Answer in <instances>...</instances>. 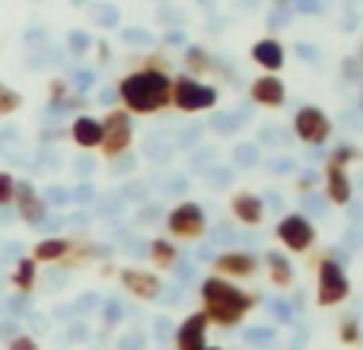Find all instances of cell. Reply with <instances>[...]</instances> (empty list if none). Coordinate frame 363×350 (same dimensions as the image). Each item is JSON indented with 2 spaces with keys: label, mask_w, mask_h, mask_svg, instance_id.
Here are the masks:
<instances>
[{
  "label": "cell",
  "mask_w": 363,
  "mask_h": 350,
  "mask_svg": "<svg viewBox=\"0 0 363 350\" xmlns=\"http://www.w3.org/2000/svg\"><path fill=\"white\" fill-rule=\"evenodd\" d=\"M277 239H281L290 252H306L309 245H313V239H315V230H313V223H309L306 217L290 213V217H284L281 226H277Z\"/></svg>",
  "instance_id": "cell-6"
},
{
  "label": "cell",
  "mask_w": 363,
  "mask_h": 350,
  "mask_svg": "<svg viewBox=\"0 0 363 350\" xmlns=\"http://www.w3.org/2000/svg\"><path fill=\"white\" fill-rule=\"evenodd\" d=\"M233 213H236L242 223L255 226V223H262V217H264V204H262V198L242 191V194H236V198H233Z\"/></svg>",
  "instance_id": "cell-14"
},
{
  "label": "cell",
  "mask_w": 363,
  "mask_h": 350,
  "mask_svg": "<svg viewBox=\"0 0 363 350\" xmlns=\"http://www.w3.org/2000/svg\"><path fill=\"white\" fill-rule=\"evenodd\" d=\"M252 57H255V64H262L264 70H281L284 67V48L274 42V38L258 42L255 48H252Z\"/></svg>",
  "instance_id": "cell-16"
},
{
  "label": "cell",
  "mask_w": 363,
  "mask_h": 350,
  "mask_svg": "<svg viewBox=\"0 0 363 350\" xmlns=\"http://www.w3.org/2000/svg\"><path fill=\"white\" fill-rule=\"evenodd\" d=\"M35 268H38V261L23 258V261L16 264V271H13V287L23 290V293H29V290L35 287Z\"/></svg>",
  "instance_id": "cell-20"
},
{
  "label": "cell",
  "mask_w": 363,
  "mask_h": 350,
  "mask_svg": "<svg viewBox=\"0 0 363 350\" xmlns=\"http://www.w3.org/2000/svg\"><path fill=\"white\" fill-rule=\"evenodd\" d=\"M294 128H296V134H300V140H306V144H322V140H328V134H332V121H328L319 108H300Z\"/></svg>",
  "instance_id": "cell-8"
},
{
  "label": "cell",
  "mask_w": 363,
  "mask_h": 350,
  "mask_svg": "<svg viewBox=\"0 0 363 350\" xmlns=\"http://www.w3.org/2000/svg\"><path fill=\"white\" fill-rule=\"evenodd\" d=\"M328 194L335 204H347L351 201V179L341 166H328Z\"/></svg>",
  "instance_id": "cell-17"
},
{
  "label": "cell",
  "mask_w": 363,
  "mask_h": 350,
  "mask_svg": "<svg viewBox=\"0 0 363 350\" xmlns=\"http://www.w3.org/2000/svg\"><path fill=\"white\" fill-rule=\"evenodd\" d=\"M201 296H204V315L207 322H217V325H236L252 306H255V296L236 290L233 283L220 281V277H207L204 287H201Z\"/></svg>",
  "instance_id": "cell-2"
},
{
  "label": "cell",
  "mask_w": 363,
  "mask_h": 350,
  "mask_svg": "<svg viewBox=\"0 0 363 350\" xmlns=\"http://www.w3.org/2000/svg\"><path fill=\"white\" fill-rule=\"evenodd\" d=\"M255 258L245 255V252H226V255L217 258V271L220 274H230V277H252L255 274Z\"/></svg>",
  "instance_id": "cell-11"
},
{
  "label": "cell",
  "mask_w": 363,
  "mask_h": 350,
  "mask_svg": "<svg viewBox=\"0 0 363 350\" xmlns=\"http://www.w3.org/2000/svg\"><path fill=\"white\" fill-rule=\"evenodd\" d=\"M70 252L67 239H42V242L32 249V261H61Z\"/></svg>",
  "instance_id": "cell-18"
},
{
  "label": "cell",
  "mask_w": 363,
  "mask_h": 350,
  "mask_svg": "<svg viewBox=\"0 0 363 350\" xmlns=\"http://www.w3.org/2000/svg\"><path fill=\"white\" fill-rule=\"evenodd\" d=\"M13 191H16V181H13V175L10 172H0V207L10 204Z\"/></svg>",
  "instance_id": "cell-23"
},
{
  "label": "cell",
  "mask_w": 363,
  "mask_h": 350,
  "mask_svg": "<svg viewBox=\"0 0 363 350\" xmlns=\"http://www.w3.org/2000/svg\"><path fill=\"white\" fill-rule=\"evenodd\" d=\"M70 134H74V140L80 147H99L102 144V121L89 118V115H83V118L74 121V128H70Z\"/></svg>",
  "instance_id": "cell-15"
},
{
  "label": "cell",
  "mask_w": 363,
  "mask_h": 350,
  "mask_svg": "<svg viewBox=\"0 0 363 350\" xmlns=\"http://www.w3.org/2000/svg\"><path fill=\"white\" fill-rule=\"evenodd\" d=\"M153 261H157L160 268H169V264L176 261V249H172L166 239H157V242H153Z\"/></svg>",
  "instance_id": "cell-21"
},
{
  "label": "cell",
  "mask_w": 363,
  "mask_h": 350,
  "mask_svg": "<svg viewBox=\"0 0 363 350\" xmlns=\"http://www.w3.org/2000/svg\"><path fill=\"white\" fill-rule=\"evenodd\" d=\"M284 83L277 77H258L252 83V99L262 102V106H284Z\"/></svg>",
  "instance_id": "cell-13"
},
{
  "label": "cell",
  "mask_w": 363,
  "mask_h": 350,
  "mask_svg": "<svg viewBox=\"0 0 363 350\" xmlns=\"http://www.w3.org/2000/svg\"><path fill=\"white\" fill-rule=\"evenodd\" d=\"M204 332H207V315L204 312L188 315V319L182 322L179 338H176L179 350H204Z\"/></svg>",
  "instance_id": "cell-10"
},
{
  "label": "cell",
  "mask_w": 363,
  "mask_h": 350,
  "mask_svg": "<svg viewBox=\"0 0 363 350\" xmlns=\"http://www.w3.org/2000/svg\"><path fill=\"white\" fill-rule=\"evenodd\" d=\"M268 268H271V281H274L277 287H290V283H294V271H290V264L284 255L268 252Z\"/></svg>",
  "instance_id": "cell-19"
},
{
  "label": "cell",
  "mask_w": 363,
  "mask_h": 350,
  "mask_svg": "<svg viewBox=\"0 0 363 350\" xmlns=\"http://www.w3.org/2000/svg\"><path fill=\"white\" fill-rule=\"evenodd\" d=\"M19 106H23V96L13 93L10 86H4V83H0V115H13Z\"/></svg>",
  "instance_id": "cell-22"
},
{
  "label": "cell",
  "mask_w": 363,
  "mask_h": 350,
  "mask_svg": "<svg viewBox=\"0 0 363 350\" xmlns=\"http://www.w3.org/2000/svg\"><path fill=\"white\" fill-rule=\"evenodd\" d=\"M99 147L106 150V157H118V153H125L128 147H131V118H128V112L112 108V112L106 115Z\"/></svg>",
  "instance_id": "cell-5"
},
{
  "label": "cell",
  "mask_w": 363,
  "mask_h": 350,
  "mask_svg": "<svg viewBox=\"0 0 363 350\" xmlns=\"http://www.w3.org/2000/svg\"><path fill=\"white\" fill-rule=\"evenodd\" d=\"M204 350H220V347H204Z\"/></svg>",
  "instance_id": "cell-26"
},
{
  "label": "cell",
  "mask_w": 363,
  "mask_h": 350,
  "mask_svg": "<svg viewBox=\"0 0 363 350\" xmlns=\"http://www.w3.org/2000/svg\"><path fill=\"white\" fill-rule=\"evenodd\" d=\"M13 201H16L23 220H29V223H42V217H45V210H48V207H45V201L38 198V191L29 185V181H16Z\"/></svg>",
  "instance_id": "cell-9"
},
{
  "label": "cell",
  "mask_w": 363,
  "mask_h": 350,
  "mask_svg": "<svg viewBox=\"0 0 363 350\" xmlns=\"http://www.w3.org/2000/svg\"><path fill=\"white\" fill-rule=\"evenodd\" d=\"M172 102L182 112H201V108H211L217 102V89L204 86V83L191 80V77H179L172 83Z\"/></svg>",
  "instance_id": "cell-3"
},
{
  "label": "cell",
  "mask_w": 363,
  "mask_h": 350,
  "mask_svg": "<svg viewBox=\"0 0 363 350\" xmlns=\"http://www.w3.org/2000/svg\"><path fill=\"white\" fill-rule=\"evenodd\" d=\"M207 220H204V210L198 204H179L176 210L169 213V232L172 236H182V239H198L204 232Z\"/></svg>",
  "instance_id": "cell-7"
},
{
  "label": "cell",
  "mask_w": 363,
  "mask_h": 350,
  "mask_svg": "<svg viewBox=\"0 0 363 350\" xmlns=\"http://www.w3.org/2000/svg\"><path fill=\"white\" fill-rule=\"evenodd\" d=\"M351 293V281H347L345 268L332 258L319 261V306H335Z\"/></svg>",
  "instance_id": "cell-4"
},
{
  "label": "cell",
  "mask_w": 363,
  "mask_h": 350,
  "mask_svg": "<svg viewBox=\"0 0 363 350\" xmlns=\"http://www.w3.org/2000/svg\"><path fill=\"white\" fill-rule=\"evenodd\" d=\"M10 350H38V344L32 338H13L10 341Z\"/></svg>",
  "instance_id": "cell-25"
},
{
  "label": "cell",
  "mask_w": 363,
  "mask_h": 350,
  "mask_svg": "<svg viewBox=\"0 0 363 350\" xmlns=\"http://www.w3.org/2000/svg\"><path fill=\"white\" fill-rule=\"evenodd\" d=\"M118 93L131 112L150 115V112H160V108H166L172 102V80L166 77V70L147 67V70H138V74L125 77Z\"/></svg>",
  "instance_id": "cell-1"
},
{
  "label": "cell",
  "mask_w": 363,
  "mask_h": 350,
  "mask_svg": "<svg viewBox=\"0 0 363 350\" xmlns=\"http://www.w3.org/2000/svg\"><path fill=\"white\" fill-rule=\"evenodd\" d=\"M121 283H125L134 296H144V300H153V296H157V290H160L157 277L147 274V271H138V268L121 271Z\"/></svg>",
  "instance_id": "cell-12"
},
{
  "label": "cell",
  "mask_w": 363,
  "mask_h": 350,
  "mask_svg": "<svg viewBox=\"0 0 363 350\" xmlns=\"http://www.w3.org/2000/svg\"><path fill=\"white\" fill-rule=\"evenodd\" d=\"M341 338H345L347 344H357V322L347 319L345 325H341Z\"/></svg>",
  "instance_id": "cell-24"
}]
</instances>
